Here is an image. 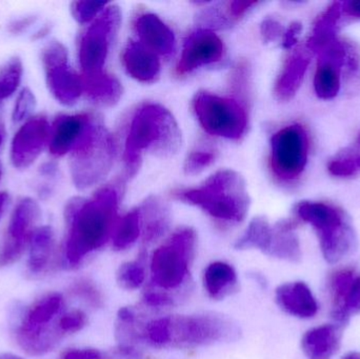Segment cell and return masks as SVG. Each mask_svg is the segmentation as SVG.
<instances>
[{"mask_svg":"<svg viewBox=\"0 0 360 359\" xmlns=\"http://www.w3.org/2000/svg\"><path fill=\"white\" fill-rule=\"evenodd\" d=\"M118 206L120 193L114 187L103 188L88 200L76 197L68 202L65 259L71 267L107 244L115 227Z\"/></svg>","mask_w":360,"mask_h":359,"instance_id":"6da1fadb","label":"cell"},{"mask_svg":"<svg viewBox=\"0 0 360 359\" xmlns=\"http://www.w3.org/2000/svg\"><path fill=\"white\" fill-rule=\"evenodd\" d=\"M240 328L218 313L171 315L139 324V343L155 348H194L237 341Z\"/></svg>","mask_w":360,"mask_h":359,"instance_id":"7a4b0ae2","label":"cell"},{"mask_svg":"<svg viewBox=\"0 0 360 359\" xmlns=\"http://www.w3.org/2000/svg\"><path fill=\"white\" fill-rule=\"evenodd\" d=\"M180 145L181 132L172 113L156 103L143 105L131 122L124 145L129 175L136 172L146 152L167 157L177 153Z\"/></svg>","mask_w":360,"mask_h":359,"instance_id":"3957f363","label":"cell"},{"mask_svg":"<svg viewBox=\"0 0 360 359\" xmlns=\"http://www.w3.org/2000/svg\"><path fill=\"white\" fill-rule=\"evenodd\" d=\"M173 196L228 223H240L249 212L247 183L234 170L218 171L200 187L174 192Z\"/></svg>","mask_w":360,"mask_h":359,"instance_id":"277c9868","label":"cell"},{"mask_svg":"<svg viewBox=\"0 0 360 359\" xmlns=\"http://www.w3.org/2000/svg\"><path fill=\"white\" fill-rule=\"evenodd\" d=\"M294 213L316 232L321 254L327 263H340L359 248L352 221L340 207L330 202L302 200L295 204Z\"/></svg>","mask_w":360,"mask_h":359,"instance_id":"5b68a950","label":"cell"},{"mask_svg":"<svg viewBox=\"0 0 360 359\" xmlns=\"http://www.w3.org/2000/svg\"><path fill=\"white\" fill-rule=\"evenodd\" d=\"M116 148L111 133L96 118L88 124L71 151L70 171L78 190H86L101 183L111 171Z\"/></svg>","mask_w":360,"mask_h":359,"instance_id":"8992f818","label":"cell"},{"mask_svg":"<svg viewBox=\"0 0 360 359\" xmlns=\"http://www.w3.org/2000/svg\"><path fill=\"white\" fill-rule=\"evenodd\" d=\"M196 232L191 228L177 230L168 242L154 251L151 259L152 282L160 290L172 291L188 280L190 265L196 251Z\"/></svg>","mask_w":360,"mask_h":359,"instance_id":"52a82bcc","label":"cell"},{"mask_svg":"<svg viewBox=\"0 0 360 359\" xmlns=\"http://www.w3.org/2000/svg\"><path fill=\"white\" fill-rule=\"evenodd\" d=\"M192 107L203 130L213 136L238 141L247 131V111L236 99L199 91Z\"/></svg>","mask_w":360,"mask_h":359,"instance_id":"ba28073f","label":"cell"},{"mask_svg":"<svg viewBox=\"0 0 360 359\" xmlns=\"http://www.w3.org/2000/svg\"><path fill=\"white\" fill-rule=\"evenodd\" d=\"M308 131L302 124L283 126L271 138L270 164L273 174L285 183L302 176L310 153Z\"/></svg>","mask_w":360,"mask_h":359,"instance_id":"9c48e42d","label":"cell"},{"mask_svg":"<svg viewBox=\"0 0 360 359\" xmlns=\"http://www.w3.org/2000/svg\"><path fill=\"white\" fill-rule=\"evenodd\" d=\"M122 22V12L117 6L105 8L88 27L79 42L78 58L84 76L103 72L114 38Z\"/></svg>","mask_w":360,"mask_h":359,"instance_id":"30bf717a","label":"cell"},{"mask_svg":"<svg viewBox=\"0 0 360 359\" xmlns=\"http://www.w3.org/2000/svg\"><path fill=\"white\" fill-rule=\"evenodd\" d=\"M41 63L52 96L61 105H75L84 93V79L70 67L67 48L61 42H51L42 50Z\"/></svg>","mask_w":360,"mask_h":359,"instance_id":"8fae6325","label":"cell"},{"mask_svg":"<svg viewBox=\"0 0 360 359\" xmlns=\"http://www.w3.org/2000/svg\"><path fill=\"white\" fill-rule=\"evenodd\" d=\"M328 292L334 324L346 328L360 314V270L353 266L333 270L328 278Z\"/></svg>","mask_w":360,"mask_h":359,"instance_id":"7c38bea8","label":"cell"},{"mask_svg":"<svg viewBox=\"0 0 360 359\" xmlns=\"http://www.w3.org/2000/svg\"><path fill=\"white\" fill-rule=\"evenodd\" d=\"M40 214L39 206L32 198H23L17 204L0 247V268L13 265L20 259L31 242Z\"/></svg>","mask_w":360,"mask_h":359,"instance_id":"4fadbf2b","label":"cell"},{"mask_svg":"<svg viewBox=\"0 0 360 359\" xmlns=\"http://www.w3.org/2000/svg\"><path fill=\"white\" fill-rule=\"evenodd\" d=\"M226 48L224 41L210 29L193 32L184 41L181 56L177 63L179 75H186L199 67L221 60Z\"/></svg>","mask_w":360,"mask_h":359,"instance_id":"5bb4252c","label":"cell"},{"mask_svg":"<svg viewBox=\"0 0 360 359\" xmlns=\"http://www.w3.org/2000/svg\"><path fill=\"white\" fill-rule=\"evenodd\" d=\"M50 136V126L44 116L31 117L18 129L11 145V162L19 170L29 168L41 153Z\"/></svg>","mask_w":360,"mask_h":359,"instance_id":"9a60e30c","label":"cell"},{"mask_svg":"<svg viewBox=\"0 0 360 359\" xmlns=\"http://www.w3.org/2000/svg\"><path fill=\"white\" fill-rule=\"evenodd\" d=\"M275 301L283 312L300 320L314 318L319 309L316 297L304 282L281 285L275 292Z\"/></svg>","mask_w":360,"mask_h":359,"instance_id":"2e32d148","label":"cell"},{"mask_svg":"<svg viewBox=\"0 0 360 359\" xmlns=\"http://www.w3.org/2000/svg\"><path fill=\"white\" fill-rule=\"evenodd\" d=\"M311 51L297 48L285 60L274 86V95L279 101L287 103L297 94L311 63Z\"/></svg>","mask_w":360,"mask_h":359,"instance_id":"e0dca14e","label":"cell"},{"mask_svg":"<svg viewBox=\"0 0 360 359\" xmlns=\"http://www.w3.org/2000/svg\"><path fill=\"white\" fill-rule=\"evenodd\" d=\"M344 327L325 324L309 329L302 337V350L308 359H333L342 347Z\"/></svg>","mask_w":360,"mask_h":359,"instance_id":"ac0fdd59","label":"cell"},{"mask_svg":"<svg viewBox=\"0 0 360 359\" xmlns=\"http://www.w3.org/2000/svg\"><path fill=\"white\" fill-rule=\"evenodd\" d=\"M135 31L141 42L158 55L172 54L176 48L174 33L158 15L145 13L135 21Z\"/></svg>","mask_w":360,"mask_h":359,"instance_id":"d6986e66","label":"cell"},{"mask_svg":"<svg viewBox=\"0 0 360 359\" xmlns=\"http://www.w3.org/2000/svg\"><path fill=\"white\" fill-rule=\"evenodd\" d=\"M122 63L131 77L143 84L156 81L162 70L158 55L139 41L127 44L122 53Z\"/></svg>","mask_w":360,"mask_h":359,"instance_id":"ffe728a7","label":"cell"},{"mask_svg":"<svg viewBox=\"0 0 360 359\" xmlns=\"http://www.w3.org/2000/svg\"><path fill=\"white\" fill-rule=\"evenodd\" d=\"M89 114L63 115L57 118L50 139V152L55 157H61L72 151L82 136L89 119Z\"/></svg>","mask_w":360,"mask_h":359,"instance_id":"44dd1931","label":"cell"},{"mask_svg":"<svg viewBox=\"0 0 360 359\" xmlns=\"http://www.w3.org/2000/svg\"><path fill=\"white\" fill-rule=\"evenodd\" d=\"M296 228L297 223L295 221L283 219L278 221L273 227L272 242L266 255L290 263H300L302 252Z\"/></svg>","mask_w":360,"mask_h":359,"instance_id":"7402d4cb","label":"cell"},{"mask_svg":"<svg viewBox=\"0 0 360 359\" xmlns=\"http://www.w3.org/2000/svg\"><path fill=\"white\" fill-rule=\"evenodd\" d=\"M139 212L145 244H152L167 233L170 227V212L162 200L148 198L139 208Z\"/></svg>","mask_w":360,"mask_h":359,"instance_id":"603a6c76","label":"cell"},{"mask_svg":"<svg viewBox=\"0 0 360 359\" xmlns=\"http://www.w3.org/2000/svg\"><path fill=\"white\" fill-rule=\"evenodd\" d=\"M344 15L342 2L334 1L317 17L313 35L307 44L311 52H321L323 48L338 38V25Z\"/></svg>","mask_w":360,"mask_h":359,"instance_id":"cb8c5ba5","label":"cell"},{"mask_svg":"<svg viewBox=\"0 0 360 359\" xmlns=\"http://www.w3.org/2000/svg\"><path fill=\"white\" fill-rule=\"evenodd\" d=\"M203 285L207 295L211 299L219 301L237 290L238 278L232 266L224 261H215L205 269Z\"/></svg>","mask_w":360,"mask_h":359,"instance_id":"d4e9b609","label":"cell"},{"mask_svg":"<svg viewBox=\"0 0 360 359\" xmlns=\"http://www.w3.org/2000/svg\"><path fill=\"white\" fill-rule=\"evenodd\" d=\"M84 92L93 103L112 107L120 101L122 86L120 80L105 72L82 76Z\"/></svg>","mask_w":360,"mask_h":359,"instance_id":"484cf974","label":"cell"},{"mask_svg":"<svg viewBox=\"0 0 360 359\" xmlns=\"http://www.w3.org/2000/svg\"><path fill=\"white\" fill-rule=\"evenodd\" d=\"M29 269L32 273H42L50 263L54 250V232L51 227L35 230L31 238Z\"/></svg>","mask_w":360,"mask_h":359,"instance_id":"4316f807","label":"cell"},{"mask_svg":"<svg viewBox=\"0 0 360 359\" xmlns=\"http://www.w3.org/2000/svg\"><path fill=\"white\" fill-rule=\"evenodd\" d=\"M273 227L266 217L258 216L252 219L249 227L240 238L235 242L236 250L257 249L264 254L268 253L272 242Z\"/></svg>","mask_w":360,"mask_h":359,"instance_id":"83f0119b","label":"cell"},{"mask_svg":"<svg viewBox=\"0 0 360 359\" xmlns=\"http://www.w3.org/2000/svg\"><path fill=\"white\" fill-rule=\"evenodd\" d=\"M327 170L338 178H354L360 175V148H346L328 162Z\"/></svg>","mask_w":360,"mask_h":359,"instance_id":"f1b7e54d","label":"cell"},{"mask_svg":"<svg viewBox=\"0 0 360 359\" xmlns=\"http://www.w3.org/2000/svg\"><path fill=\"white\" fill-rule=\"evenodd\" d=\"M141 233V219L139 209L124 215L116 225L113 234V247L115 250H126L139 240Z\"/></svg>","mask_w":360,"mask_h":359,"instance_id":"f546056e","label":"cell"},{"mask_svg":"<svg viewBox=\"0 0 360 359\" xmlns=\"http://www.w3.org/2000/svg\"><path fill=\"white\" fill-rule=\"evenodd\" d=\"M22 73V63L19 57H13L0 67V107L16 92Z\"/></svg>","mask_w":360,"mask_h":359,"instance_id":"4dcf8cb0","label":"cell"},{"mask_svg":"<svg viewBox=\"0 0 360 359\" xmlns=\"http://www.w3.org/2000/svg\"><path fill=\"white\" fill-rule=\"evenodd\" d=\"M146 280L145 255L139 259L120 266L116 273L118 285L124 290H136L143 286Z\"/></svg>","mask_w":360,"mask_h":359,"instance_id":"1f68e13d","label":"cell"},{"mask_svg":"<svg viewBox=\"0 0 360 359\" xmlns=\"http://www.w3.org/2000/svg\"><path fill=\"white\" fill-rule=\"evenodd\" d=\"M71 293L95 309L103 306V296L101 290L92 280L88 278H80L76 280L71 287Z\"/></svg>","mask_w":360,"mask_h":359,"instance_id":"d6a6232c","label":"cell"},{"mask_svg":"<svg viewBox=\"0 0 360 359\" xmlns=\"http://www.w3.org/2000/svg\"><path fill=\"white\" fill-rule=\"evenodd\" d=\"M107 2L103 1L72 2V15L77 22L84 25L97 18L105 8H107Z\"/></svg>","mask_w":360,"mask_h":359,"instance_id":"836d02e7","label":"cell"},{"mask_svg":"<svg viewBox=\"0 0 360 359\" xmlns=\"http://www.w3.org/2000/svg\"><path fill=\"white\" fill-rule=\"evenodd\" d=\"M36 107L35 95L33 94L30 89L25 88L21 91L20 94L17 97L15 103L14 110H13V120L15 122H20L25 120L33 113Z\"/></svg>","mask_w":360,"mask_h":359,"instance_id":"e575fe53","label":"cell"},{"mask_svg":"<svg viewBox=\"0 0 360 359\" xmlns=\"http://www.w3.org/2000/svg\"><path fill=\"white\" fill-rule=\"evenodd\" d=\"M215 159V155L212 152H193L184 162V173L188 175H197L203 172L207 167L211 166Z\"/></svg>","mask_w":360,"mask_h":359,"instance_id":"d590c367","label":"cell"},{"mask_svg":"<svg viewBox=\"0 0 360 359\" xmlns=\"http://www.w3.org/2000/svg\"><path fill=\"white\" fill-rule=\"evenodd\" d=\"M86 324H88V318L84 312H70L59 320L58 331L61 334L75 333L84 329Z\"/></svg>","mask_w":360,"mask_h":359,"instance_id":"8d00e7d4","label":"cell"},{"mask_svg":"<svg viewBox=\"0 0 360 359\" xmlns=\"http://www.w3.org/2000/svg\"><path fill=\"white\" fill-rule=\"evenodd\" d=\"M143 303L147 307L154 308V309H162V308H168L173 306L174 299L171 297L167 292L158 289H152V290H147L143 294Z\"/></svg>","mask_w":360,"mask_h":359,"instance_id":"74e56055","label":"cell"},{"mask_svg":"<svg viewBox=\"0 0 360 359\" xmlns=\"http://www.w3.org/2000/svg\"><path fill=\"white\" fill-rule=\"evenodd\" d=\"M283 33H285V27L276 19H264L260 25V34H262V40L266 44H271V42L281 39L283 38Z\"/></svg>","mask_w":360,"mask_h":359,"instance_id":"f35d334b","label":"cell"},{"mask_svg":"<svg viewBox=\"0 0 360 359\" xmlns=\"http://www.w3.org/2000/svg\"><path fill=\"white\" fill-rule=\"evenodd\" d=\"M60 359H109V353L92 348L70 349L61 355Z\"/></svg>","mask_w":360,"mask_h":359,"instance_id":"ab89813d","label":"cell"},{"mask_svg":"<svg viewBox=\"0 0 360 359\" xmlns=\"http://www.w3.org/2000/svg\"><path fill=\"white\" fill-rule=\"evenodd\" d=\"M258 1H229L226 4V11L228 16L230 17L231 20L240 18L245 13L249 12L250 10L257 6Z\"/></svg>","mask_w":360,"mask_h":359,"instance_id":"60d3db41","label":"cell"},{"mask_svg":"<svg viewBox=\"0 0 360 359\" xmlns=\"http://www.w3.org/2000/svg\"><path fill=\"white\" fill-rule=\"evenodd\" d=\"M302 31V25L300 22H292L287 30H285L281 41H283V48L285 50H290L293 48L300 39V34Z\"/></svg>","mask_w":360,"mask_h":359,"instance_id":"b9f144b4","label":"cell"},{"mask_svg":"<svg viewBox=\"0 0 360 359\" xmlns=\"http://www.w3.org/2000/svg\"><path fill=\"white\" fill-rule=\"evenodd\" d=\"M36 17L27 16L22 17V18L16 19L13 20L12 22L8 25V31L11 34L14 35H19V34L23 33L27 31L34 22H35Z\"/></svg>","mask_w":360,"mask_h":359,"instance_id":"7bdbcfd3","label":"cell"},{"mask_svg":"<svg viewBox=\"0 0 360 359\" xmlns=\"http://www.w3.org/2000/svg\"><path fill=\"white\" fill-rule=\"evenodd\" d=\"M342 11L347 16L360 19V0H349L342 2Z\"/></svg>","mask_w":360,"mask_h":359,"instance_id":"ee69618b","label":"cell"},{"mask_svg":"<svg viewBox=\"0 0 360 359\" xmlns=\"http://www.w3.org/2000/svg\"><path fill=\"white\" fill-rule=\"evenodd\" d=\"M8 196L6 192H0V217L6 209V204H8Z\"/></svg>","mask_w":360,"mask_h":359,"instance_id":"f6af8a7d","label":"cell"},{"mask_svg":"<svg viewBox=\"0 0 360 359\" xmlns=\"http://www.w3.org/2000/svg\"><path fill=\"white\" fill-rule=\"evenodd\" d=\"M49 32H50V27H49L48 25H44V27H41L39 31L36 32V33L34 34L33 38L34 39H41V38H44L46 34H49Z\"/></svg>","mask_w":360,"mask_h":359,"instance_id":"bcb514c9","label":"cell"},{"mask_svg":"<svg viewBox=\"0 0 360 359\" xmlns=\"http://www.w3.org/2000/svg\"><path fill=\"white\" fill-rule=\"evenodd\" d=\"M342 359H360V352L352 351L342 356Z\"/></svg>","mask_w":360,"mask_h":359,"instance_id":"7dc6e473","label":"cell"},{"mask_svg":"<svg viewBox=\"0 0 360 359\" xmlns=\"http://www.w3.org/2000/svg\"><path fill=\"white\" fill-rule=\"evenodd\" d=\"M4 136H6V130H4V124H2L1 120H0V147H1L2 143H4Z\"/></svg>","mask_w":360,"mask_h":359,"instance_id":"c3c4849f","label":"cell"},{"mask_svg":"<svg viewBox=\"0 0 360 359\" xmlns=\"http://www.w3.org/2000/svg\"><path fill=\"white\" fill-rule=\"evenodd\" d=\"M0 359H22L18 358V356L13 355V354H4V355L0 356Z\"/></svg>","mask_w":360,"mask_h":359,"instance_id":"681fc988","label":"cell"},{"mask_svg":"<svg viewBox=\"0 0 360 359\" xmlns=\"http://www.w3.org/2000/svg\"><path fill=\"white\" fill-rule=\"evenodd\" d=\"M357 145H359V147L360 148V132L359 136H357Z\"/></svg>","mask_w":360,"mask_h":359,"instance_id":"f907efd6","label":"cell"},{"mask_svg":"<svg viewBox=\"0 0 360 359\" xmlns=\"http://www.w3.org/2000/svg\"><path fill=\"white\" fill-rule=\"evenodd\" d=\"M0 174H1V173H0Z\"/></svg>","mask_w":360,"mask_h":359,"instance_id":"816d5d0a","label":"cell"}]
</instances>
